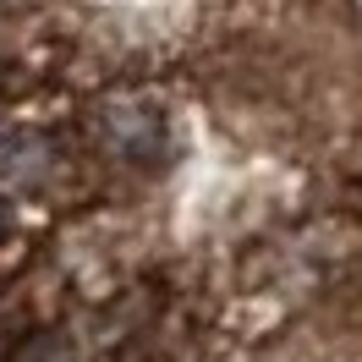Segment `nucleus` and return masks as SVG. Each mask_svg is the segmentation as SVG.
I'll return each instance as SVG.
<instances>
[{
  "mask_svg": "<svg viewBox=\"0 0 362 362\" xmlns=\"http://www.w3.org/2000/svg\"><path fill=\"white\" fill-rule=\"evenodd\" d=\"M0 362H362V0H0Z\"/></svg>",
  "mask_w": 362,
  "mask_h": 362,
  "instance_id": "obj_1",
  "label": "nucleus"
}]
</instances>
